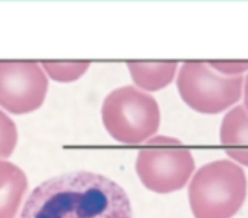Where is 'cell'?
Instances as JSON below:
<instances>
[{"label": "cell", "mask_w": 248, "mask_h": 218, "mask_svg": "<svg viewBox=\"0 0 248 218\" xmlns=\"http://www.w3.org/2000/svg\"><path fill=\"white\" fill-rule=\"evenodd\" d=\"M21 218H133V212L127 193L111 179L72 171L37 186Z\"/></svg>", "instance_id": "obj_1"}, {"label": "cell", "mask_w": 248, "mask_h": 218, "mask_svg": "<svg viewBox=\"0 0 248 218\" xmlns=\"http://www.w3.org/2000/svg\"><path fill=\"white\" fill-rule=\"evenodd\" d=\"M248 195L245 170L229 158L202 166L190 179L188 202L194 218H233Z\"/></svg>", "instance_id": "obj_2"}, {"label": "cell", "mask_w": 248, "mask_h": 218, "mask_svg": "<svg viewBox=\"0 0 248 218\" xmlns=\"http://www.w3.org/2000/svg\"><path fill=\"white\" fill-rule=\"evenodd\" d=\"M102 122L115 141L138 145L158 132L161 112L156 100L145 91L136 86H121L104 100Z\"/></svg>", "instance_id": "obj_3"}, {"label": "cell", "mask_w": 248, "mask_h": 218, "mask_svg": "<svg viewBox=\"0 0 248 218\" xmlns=\"http://www.w3.org/2000/svg\"><path fill=\"white\" fill-rule=\"evenodd\" d=\"M196 161L191 151L178 139L155 136L139 151L136 171L140 182L152 192L172 193L191 179Z\"/></svg>", "instance_id": "obj_4"}, {"label": "cell", "mask_w": 248, "mask_h": 218, "mask_svg": "<svg viewBox=\"0 0 248 218\" xmlns=\"http://www.w3.org/2000/svg\"><path fill=\"white\" fill-rule=\"evenodd\" d=\"M242 84L244 76H225L202 60L184 62L177 76L183 101L203 115H217L235 107L242 95Z\"/></svg>", "instance_id": "obj_5"}, {"label": "cell", "mask_w": 248, "mask_h": 218, "mask_svg": "<svg viewBox=\"0 0 248 218\" xmlns=\"http://www.w3.org/2000/svg\"><path fill=\"white\" fill-rule=\"evenodd\" d=\"M48 79L37 62H0V105L14 115L37 110L44 102Z\"/></svg>", "instance_id": "obj_6"}, {"label": "cell", "mask_w": 248, "mask_h": 218, "mask_svg": "<svg viewBox=\"0 0 248 218\" xmlns=\"http://www.w3.org/2000/svg\"><path fill=\"white\" fill-rule=\"evenodd\" d=\"M219 139L225 154L241 167H248V115L242 105H235L222 119Z\"/></svg>", "instance_id": "obj_7"}, {"label": "cell", "mask_w": 248, "mask_h": 218, "mask_svg": "<svg viewBox=\"0 0 248 218\" xmlns=\"http://www.w3.org/2000/svg\"><path fill=\"white\" fill-rule=\"evenodd\" d=\"M28 180L25 173L15 164L0 160V218H15Z\"/></svg>", "instance_id": "obj_8"}, {"label": "cell", "mask_w": 248, "mask_h": 218, "mask_svg": "<svg viewBox=\"0 0 248 218\" xmlns=\"http://www.w3.org/2000/svg\"><path fill=\"white\" fill-rule=\"evenodd\" d=\"M127 67L139 89L159 91L175 78L178 62H129Z\"/></svg>", "instance_id": "obj_9"}, {"label": "cell", "mask_w": 248, "mask_h": 218, "mask_svg": "<svg viewBox=\"0 0 248 218\" xmlns=\"http://www.w3.org/2000/svg\"><path fill=\"white\" fill-rule=\"evenodd\" d=\"M91 62H41V67L48 76L59 82H72L85 75Z\"/></svg>", "instance_id": "obj_10"}, {"label": "cell", "mask_w": 248, "mask_h": 218, "mask_svg": "<svg viewBox=\"0 0 248 218\" xmlns=\"http://www.w3.org/2000/svg\"><path fill=\"white\" fill-rule=\"evenodd\" d=\"M16 125L0 110V158H8L16 147Z\"/></svg>", "instance_id": "obj_11"}, {"label": "cell", "mask_w": 248, "mask_h": 218, "mask_svg": "<svg viewBox=\"0 0 248 218\" xmlns=\"http://www.w3.org/2000/svg\"><path fill=\"white\" fill-rule=\"evenodd\" d=\"M207 63L225 76H244L248 72V60H209Z\"/></svg>", "instance_id": "obj_12"}, {"label": "cell", "mask_w": 248, "mask_h": 218, "mask_svg": "<svg viewBox=\"0 0 248 218\" xmlns=\"http://www.w3.org/2000/svg\"><path fill=\"white\" fill-rule=\"evenodd\" d=\"M242 107L245 108V112H247V115H248V72H247V75L244 76V84H242Z\"/></svg>", "instance_id": "obj_13"}]
</instances>
